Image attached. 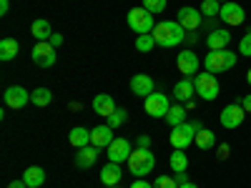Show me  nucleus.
<instances>
[{
    "label": "nucleus",
    "instance_id": "obj_1",
    "mask_svg": "<svg viewBox=\"0 0 251 188\" xmlns=\"http://www.w3.org/2000/svg\"><path fill=\"white\" fill-rule=\"evenodd\" d=\"M151 35L156 38V46H161V48H174L186 40V30L181 28L178 20H163V23H158L153 28Z\"/></svg>",
    "mask_w": 251,
    "mask_h": 188
},
{
    "label": "nucleus",
    "instance_id": "obj_2",
    "mask_svg": "<svg viewBox=\"0 0 251 188\" xmlns=\"http://www.w3.org/2000/svg\"><path fill=\"white\" fill-rule=\"evenodd\" d=\"M206 73H226L236 66V53L234 50H208V55L203 58Z\"/></svg>",
    "mask_w": 251,
    "mask_h": 188
},
{
    "label": "nucleus",
    "instance_id": "obj_3",
    "mask_svg": "<svg viewBox=\"0 0 251 188\" xmlns=\"http://www.w3.org/2000/svg\"><path fill=\"white\" fill-rule=\"evenodd\" d=\"M126 163H128L133 176H149L156 168V156L151 153V148H136Z\"/></svg>",
    "mask_w": 251,
    "mask_h": 188
},
{
    "label": "nucleus",
    "instance_id": "obj_4",
    "mask_svg": "<svg viewBox=\"0 0 251 188\" xmlns=\"http://www.w3.org/2000/svg\"><path fill=\"white\" fill-rule=\"evenodd\" d=\"M126 23H128V28L136 33V35H149L153 33V13H149L146 8H133L128 10V15H126Z\"/></svg>",
    "mask_w": 251,
    "mask_h": 188
},
{
    "label": "nucleus",
    "instance_id": "obj_5",
    "mask_svg": "<svg viewBox=\"0 0 251 188\" xmlns=\"http://www.w3.org/2000/svg\"><path fill=\"white\" fill-rule=\"evenodd\" d=\"M219 91H221V86H219V80H216L214 73H199L196 75V93L203 100H216Z\"/></svg>",
    "mask_w": 251,
    "mask_h": 188
},
{
    "label": "nucleus",
    "instance_id": "obj_6",
    "mask_svg": "<svg viewBox=\"0 0 251 188\" xmlns=\"http://www.w3.org/2000/svg\"><path fill=\"white\" fill-rule=\"evenodd\" d=\"M196 141V128L194 123H181V125H174L171 128V145L174 148H188Z\"/></svg>",
    "mask_w": 251,
    "mask_h": 188
},
{
    "label": "nucleus",
    "instance_id": "obj_7",
    "mask_svg": "<svg viewBox=\"0 0 251 188\" xmlns=\"http://www.w3.org/2000/svg\"><path fill=\"white\" fill-rule=\"evenodd\" d=\"M33 63L38 68H50L55 66V48L48 43V40H38V43L33 46Z\"/></svg>",
    "mask_w": 251,
    "mask_h": 188
},
{
    "label": "nucleus",
    "instance_id": "obj_8",
    "mask_svg": "<svg viewBox=\"0 0 251 188\" xmlns=\"http://www.w3.org/2000/svg\"><path fill=\"white\" fill-rule=\"evenodd\" d=\"M244 118H246V111H244V106L241 103H228V106L221 111V125L226 131H234V128H239V125L244 123Z\"/></svg>",
    "mask_w": 251,
    "mask_h": 188
},
{
    "label": "nucleus",
    "instance_id": "obj_9",
    "mask_svg": "<svg viewBox=\"0 0 251 188\" xmlns=\"http://www.w3.org/2000/svg\"><path fill=\"white\" fill-rule=\"evenodd\" d=\"M146 113H149L151 118H166V113H169L171 103H169V95L163 93H151L149 98H146Z\"/></svg>",
    "mask_w": 251,
    "mask_h": 188
},
{
    "label": "nucleus",
    "instance_id": "obj_10",
    "mask_svg": "<svg viewBox=\"0 0 251 188\" xmlns=\"http://www.w3.org/2000/svg\"><path fill=\"white\" fill-rule=\"evenodd\" d=\"M199 66H201V60L194 50H181L176 55V68L181 75H199Z\"/></svg>",
    "mask_w": 251,
    "mask_h": 188
},
{
    "label": "nucleus",
    "instance_id": "obj_11",
    "mask_svg": "<svg viewBox=\"0 0 251 188\" xmlns=\"http://www.w3.org/2000/svg\"><path fill=\"white\" fill-rule=\"evenodd\" d=\"M5 100V108H13V111H20L25 106V103H30V93L23 88V86H10L3 95Z\"/></svg>",
    "mask_w": 251,
    "mask_h": 188
},
{
    "label": "nucleus",
    "instance_id": "obj_12",
    "mask_svg": "<svg viewBox=\"0 0 251 188\" xmlns=\"http://www.w3.org/2000/svg\"><path fill=\"white\" fill-rule=\"evenodd\" d=\"M219 18L224 20L226 25H241L244 20H246V13H244V8H241L239 3H234V0H228V3H224V5H221Z\"/></svg>",
    "mask_w": 251,
    "mask_h": 188
},
{
    "label": "nucleus",
    "instance_id": "obj_13",
    "mask_svg": "<svg viewBox=\"0 0 251 188\" xmlns=\"http://www.w3.org/2000/svg\"><path fill=\"white\" fill-rule=\"evenodd\" d=\"M176 20L181 23V28H183V30L194 33V30H199V25H201V10L188 8V5H186V8H181V10H178Z\"/></svg>",
    "mask_w": 251,
    "mask_h": 188
},
{
    "label": "nucleus",
    "instance_id": "obj_14",
    "mask_svg": "<svg viewBox=\"0 0 251 188\" xmlns=\"http://www.w3.org/2000/svg\"><path fill=\"white\" fill-rule=\"evenodd\" d=\"M131 91L133 95H141V98H149L151 93H156V83L151 75H146V73H138L131 78Z\"/></svg>",
    "mask_w": 251,
    "mask_h": 188
},
{
    "label": "nucleus",
    "instance_id": "obj_15",
    "mask_svg": "<svg viewBox=\"0 0 251 188\" xmlns=\"http://www.w3.org/2000/svg\"><path fill=\"white\" fill-rule=\"evenodd\" d=\"M131 153H133V148H131V143L126 141V138H116V141L108 145V161H113V163L128 161Z\"/></svg>",
    "mask_w": 251,
    "mask_h": 188
},
{
    "label": "nucleus",
    "instance_id": "obj_16",
    "mask_svg": "<svg viewBox=\"0 0 251 188\" xmlns=\"http://www.w3.org/2000/svg\"><path fill=\"white\" fill-rule=\"evenodd\" d=\"M113 131L116 128H111L108 123L106 125H96V128L91 131V145H96V148H108V145L116 141Z\"/></svg>",
    "mask_w": 251,
    "mask_h": 188
},
{
    "label": "nucleus",
    "instance_id": "obj_17",
    "mask_svg": "<svg viewBox=\"0 0 251 188\" xmlns=\"http://www.w3.org/2000/svg\"><path fill=\"white\" fill-rule=\"evenodd\" d=\"M194 93H196V80H194L191 75H183L176 86H174V95H176L178 103H188Z\"/></svg>",
    "mask_w": 251,
    "mask_h": 188
},
{
    "label": "nucleus",
    "instance_id": "obj_18",
    "mask_svg": "<svg viewBox=\"0 0 251 188\" xmlns=\"http://www.w3.org/2000/svg\"><path fill=\"white\" fill-rule=\"evenodd\" d=\"M228 43H231V33H228L226 28L211 30V33L206 35V46H208V50H226Z\"/></svg>",
    "mask_w": 251,
    "mask_h": 188
},
{
    "label": "nucleus",
    "instance_id": "obj_19",
    "mask_svg": "<svg viewBox=\"0 0 251 188\" xmlns=\"http://www.w3.org/2000/svg\"><path fill=\"white\" fill-rule=\"evenodd\" d=\"M93 111L98 116H103V118H108V116L116 113V100L111 95H106V93H100V95L93 98Z\"/></svg>",
    "mask_w": 251,
    "mask_h": 188
},
{
    "label": "nucleus",
    "instance_id": "obj_20",
    "mask_svg": "<svg viewBox=\"0 0 251 188\" xmlns=\"http://www.w3.org/2000/svg\"><path fill=\"white\" fill-rule=\"evenodd\" d=\"M121 178H123V173H121V163L108 161V163L100 168V181L106 183V186H118Z\"/></svg>",
    "mask_w": 251,
    "mask_h": 188
},
{
    "label": "nucleus",
    "instance_id": "obj_21",
    "mask_svg": "<svg viewBox=\"0 0 251 188\" xmlns=\"http://www.w3.org/2000/svg\"><path fill=\"white\" fill-rule=\"evenodd\" d=\"M98 151H100V148H96V145L78 148V153H75V165H78V168H91V165L96 163V158H98Z\"/></svg>",
    "mask_w": 251,
    "mask_h": 188
},
{
    "label": "nucleus",
    "instance_id": "obj_22",
    "mask_svg": "<svg viewBox=\"0 0 251 188\" xmlns=\"http://www.w3.org/2000/svg\"><path fill=\"white\" fill-rule=\"evenodd\" d=\"M23 181L28 183V188H43L46 171L40 168V165H30V168H25V173H23Z\"/></svg>",
    "mask_w": 251,
    "mask_h": 188
},
{
    "label": "nucleus",
    "instance_id": "obj_23",
    "mask_svg": "<svg viewBox=\"0 0 251 188\" xmlns=\"http://www.w3.org/2000/svg\"><path fill=\"white\" fill-rule=\"evenodd\" d=\"M68 141H71L73 148H86V145H91V131L75 125V128L71 131V136H68Z\"/></svg>",
    "mask_w": 251,
    "mask_h": 188
},
{
    "label": "nucleus",
    "instance_id": "obj_24",
    "mask_svg": "<svg viewBox=\"0 0 251 188\" xmlns=\"http://www.w3.org/2000/svg\"><path fill=\"white\" fill-rule=\"evenodd\" d=\"M18 50H20V46H18V40L15 38H3L0 40V60H13L15 55H18Z\"/></svg>",
    "mask_w": 251,
    "mask_h": 188
},
{
    "label": "nucleus",
    "instance_id": "obj_25",
    "mask_svg": "<svg viewBox=\"0 0 251 188\" xmlns=\"http://www.w3.org/2000/svg\"><path fill=\"white\" fill-rule=\"evenodd\" d=\"M166 123L171 125H181V123H186V106L183 103H174V106L169 108V113H166Z\"/></svg>",
    "mask_w": 251,
    "mask_h": 188
},
{
    "label": "nucleus",
    "instance_id": "obj_26",
    "mask_svg": "<svg viewBox=\"0 0 251 188\" xmlns=\"http://www.w3.org/2000/svg\"><path fill=\"white\" fill-rule=\"evenodd\" d=\"M50 100H53V93L48 91V88H35L33 93H30V103L35 108H46V106H50Z\"/></svg>",
    "mask_w": 251,
    "mask_h": 188
},
{
    "label": "nucleus",
    "instance_id": "obj_27",
    "mask_svg": "<svg viewBox=\"0 0 251 188\" xmlns=\"http://www.w3.org/2000/svg\"><path fill=\"white\" fill-rule=\"evenodd\" d=\"M30 33H33L35 40H48L53 35V28H50L48 20H35V23L30 25Z\"/></svg>",
    "mask_w": 251,
    "mask_h": 188
},
{
    "label": "nucleus",
    "instance_id": "obj_28",
    "mask_svg": "<svg viewBox=\"0 0 251 188\" xmlns=\"http://www.w3.org/2000/svg\"><path fill=\"white\" fill-rule=\"evenodd\" d=\"M169 163H171V168H174L176 173H186V168H188V156H186L181 148H174Z\"/></svg>",
    "mask_w": 251,
    "mask_h": 188
},
{
    "label": "nucleus",
    "instance_id": "obj_29",
    "mask_svg": "<svg viewBox=\"0 0 251 188\" xmlns=\"http://www.w3.org/2000/svg\"><path fill=\"white\" fill-rule=\"evenodd\" d=\"M194 143L199 145L201 151H208V148H214V145H216V133L203 128V131H199V133H196V141H194Z\"/></svg>",
    "mask_w": 251,
    "mask_h": 188
},
{
    "label": "nucleus",
    "instance_id": "obj_30",
    "mask_svg": "<svg viewBox=\"0 0 251 188\" xmlns=\"http://www.w3.org/2000/svg\"><path fill=\"white\" fill-rule=\"evenodd\" d=\"M156 48V38L149 33V35H136V50L138 53H151Z\"/></svg>",
    "mask_w": 251,
    "mask_h": 188
},
{
    "label": "nucleus",
    "instance_id": "obj_31",
    "mask_svg": "<svg viewBox=\"0 0 251 188\" xmlns=\"http://www.w3.org/2000/svg\"><path fill=\"white\" fill-rule=\"evenodd\" d=\"M219 13H221V3H219V0H203V3H201V15L216 18Z\"/></svg>",
    "mask_w": 251,
    "mask_h": 188
},
{
    "label": "nucleus",
    "instance_id": "obj_32",
    "mask_svg": "<svg viewBox=\"0 0 251 188\" xmlns=\"http://www.w3.org/2000/svg\"><path fill=\"white\" fill-rule=\"evenodd\" d=\"M106 120H108L111 128H118V125H123L126 120H128V113H126V108H116V113H113V116H108Z\"/></svg>",
    "mask_w": 251,
    "mask_h": 188
},
{
    "label": "nucleus",
    "instance_id": "obj_33",
    "mask_svg": "<svg viewBox=\"0 0 251 188\" xmlns=\"http://www.w3.org/2000/svg\"><path fill=\"white\" fill-rule=\"evenodd\" d=\"M166 3H169V0H143V8L153 15H158V13L166 10Z\"/></svg>",
    "mask_w": 251,
    "mask_h": 188
},
{
    "label": "nucleus",
    "instance_id": "obj_34",
    "mask_svg": "<svg viewBox=\"0 0 251 188\" xmlns=\"http://www.w3.org/2000/svg\"><path fill=\"white\" fill-rule=\"evenodd\" d=\"M153 188H178V183H176V178H171V176H158Z\"/></svg>",
    "mask_w": 251,
    "mask_h": 188
},
{
    "label": "nucleus",
    "instance_id": "obj_35",
    "mask_svg": "<svg viewBox=\"0 0 251 188\" xmlns=\"http://www.w3.org/2000/svg\"><path fill=\"white\" fill-rule=\"evenodd\" d=\"M239 53H241V55H251V30L241 38V43H239Z\"/></svg>",
    "mask_w": 251,
    "mask_h": 188
},
{
    "label": "nucleus",
    "instance_id": "obj_36",
    "mask_svg": "<svg viewBox=\"0 0 251 188\" xmlns=\"http://www.w3.org/2000/svg\"><path fill=\"white\" fill-rule=\"evenodd\" d=\"M228 153H231V148H228V143H221L219 148H216V158H219V161H226V158H228Z\"/></svg>",
    "mask_w": 251,
    "mask_h": 188
},
{
    "label": "nucleus",
    "instance_id": "obj_37",
    "mask_svg": "<svg viewBox=\"0 0 251 188\" xmlns=\"http://www.w3.org/2000/svg\"><path fill=\"white\" fill-rule=\"evenodd\" d=\"M136 148H151V138L149 136H138L136 138Z\"/></svg>",
    "mask_w": 251,
    "mask_h": 188
},
{
    "label": "nucleus",
    "instance_id": "obj_38",
    "mask_svg": "<svg viewBox=\"0 0 251 188\" xmlns=\"http://www.w3.org/2000/svg\"><path fill=\"white\" fill-rule=\"evenodd\" d=\"M48 43H50V46H53V48H58V46H60V43H63V35H60V33H53V35H50V38H48Z\"/></svg>",
    "mask_w": 251,
    "mask_h": 188
},
{
    "label": "nucleus",
    "instance_id": "obj_39",
    "mask_svg": "<svg viewBox=\"0 0 251 188\" xmlns=\"http://www.w3.org/2000/svg\"><path fill=\"white\" fill-rule=\"evenodd\" d=\"M131 188H153V183H149V181L138 178V181H133V186H131Z\"/></svg>",
    "mask_w": 251,
    "mask_h": 188
},
{
    "label": "nucleus",
    "instance_id": "obj_40",
    "mask_svg": "<svg viewBox=\"0 0 251 188\" xmlns=\"http://www.w3.org/2000/svg\"><path fill=\"white\" fill-rule=\"evenodd\" d=\"M241 106H244V111H246V116H249V113H251V93H249V95H244Z\"/></svg>",
    "mask_w": 251,
    "mask_h": 188
},
{
    "label": "nucleus",
    "instance_id": "obj_41",
    "mask_svg": "<svg viewBox=\"0 0 251 188\" xmlns=\"http://www.w3.org/2000/svg\"><path fill=\"white\" fill-rule=\"evenodd\" d=\"M10 10V0H0V15H8Z\"/></svg>",
    "mask_w": 251,
    "mask_h": 188
},
{
    "label": "nucleus",
    "instance_id": "obj_42",
    "mask_svg": "<svg viewBox=\"0 0 251 188\" xmlns=\"http://www.w3.org/2000/svg\"><path fill=\"white\" fill-rule=\"evenodd\" d=\"M8 188H28V183H25L23 178H20V181H10V183H8Z\"/></svg>",
    "mask_w": 251,
    "mask_h": 188
},
{
    "label": "nucleus",
    "instance_id": "obj_43",
    "mask_svg": "<svg viewBox=\"0 0 251 188\" xmlns=\"http://www.w3.org/2000/svg\"><path fill=\"white\" fill-rule=\"evenodd\" d=\"M176 183L181 186V183H188V176L186 173H176Z\"/></svg>",
    "mask_w": 251,
    "mask_h": 188
},
{
    "label": "nucleus",
    "instance_id": "obj_44",
    "mask_svg": "<svg viewBox=\"0 0 251 188\" xmlns=\"http://www.w3.org/2000/svg\"><path fill=\"white\" fill-rule=\"evenodd\" d=\"M194 128H196V133L203 131V123H201V120H194Z\"/></svg>",
    "mask_w": 251,
    "mask_h": 188
},
{
    "label": "nucleus",
    "instance_id": "obj_45",
    "mask_svg": "<svg viewBox=\"0 0 251 188\" xmlns=\"http://www.w3.org/2000/svg\"><path fill=\"white\" fill-rule=\"evenodd\" d=\"M178 188H199V186H196V183H191V181H188V183H181Z\"/></svg>",
    "mask_w": 251,
    "mask_h": 188
},
{
    "label": "nucleus",
    "instance_id": "obj_46",
    "mask_svg": "<svg viewBox=\"0 0 251 188\" xmlns=\"http://www.w3.org/2000/svg\"><path fill=\"white\" fill-rule=\"evenodd\" d=\"M246 83H249V86H251V68H249V73H246Z\"/></svg>",
    "mask_w": 251,
    "mask_h": 188
},
{
    "label": "nucleus",
    "instance_id": "obj_47",
    "mask_svg": "<svg viewBox=\"0 0 251 188\" xmlns=\"http://www.w3.org/2000/svg\"><path fill=\"white\" fill-rule=\"evenodd\" d=\"M219 3H228V0H219Z\"/></svg>",
    "mask_w": 251,
    "mask_h": 188
},
{
    "label": "nucleus",
    "instance_id": "obj_48",
    "mask_svg": "<svg viewBox=\"0 0 251 188\" xmlns=\"http://www.w3.org/2000/svg\"><path fill=\"white\" fill-rule=\"evenodd\" d=\"M108 188H118V186H108Z\"/></svg>",
    "mask_w": 251,
    "mask_h": 188
}]
</instances>
